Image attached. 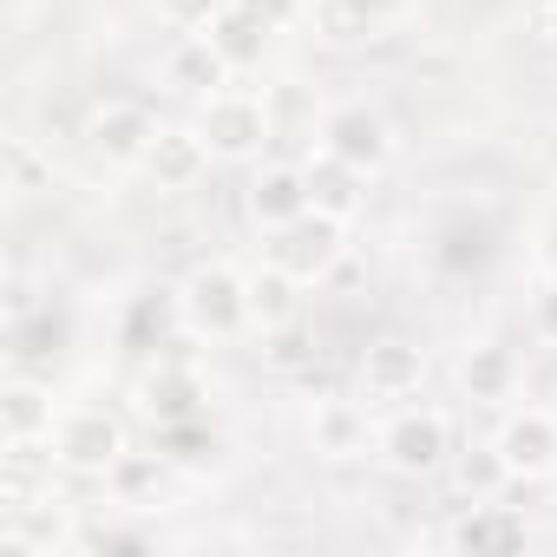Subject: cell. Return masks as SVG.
Listing matches in <instances>:
<instances>
[{"label": "cell", "instance_id": "cell-25", "mask_svg": "<svg viewBox=\"0 0 557 557\" xmlns=\"http://www.w3.org/2000/svg\"><path fill=\"white\" fill-rule=\"evenodd\" d=\"M223 8H230V0H158V21L177 27V34H203Z\"/></svg>", "mask_w": 557, "mask_h": 557}, {"label": "cell", "instance_id": "cell-7", "mask_svg": "<svg viewBox=\"0 0 557 557\" xmlns=\"http://www.w3.org/2000/svg\"><path fill=\"white\" fill-rule=\"evenodd\" d=\"M492 453L505 459L511 485H537L557 479V413L550 407H511L492 433Z\"/></svg>", "mask_w": 557, "mask_h": 557}, {"label": "cell", "instance_id": "cell-17", "mask_svg": "<svg viewBox=\"0 0 557 557\" xmlns=\"http://www.w3.org/2000/svg\"><path fill=\"white\" fill-rule=\"evenodd\" d=\"M309 210V177H302V164H262L256 177H249V223L269 236V230H283V223H296Z\"/></svg>", "mask_w": 557, "mask_h": 557}, {"label": "cell", "instance_id": "cell-11", "mask_svg": "<svg viewBox=\"0 0 557 557\" xmlns=\"http://www.w3.org/2000/svg\"><path fill=\"white\" fill-rule=\"evenodd\" d=\"M420 381H426V355H420L413 342H400V335H387V342H374V348L361 355V400H368V407L413 400Z\"/></svg>", "mask_w": 557, "mask_h": 557}, {"label": "cell", "instance_id": "cell-30", "mask_svg": "<svg viewBox=\"0 0 557 557\" xmlns=\"http://www.w3.org/2000/svg\"><path fill=\"white\" fill-rule=\"evenodd\" d=\"M8 164H14V190H34V184L47 177V164L34 158V145H27V138H14V145H8Z\"/></svg>", "mask_w": 557, "mask_h": 557}, {"label": "cell", "instance_id": "cell-14", "mask_svg": "<svg viewBox=\"0 0 557 557\" xmlns=\"http://www.w3.org/2000/svg\"><path fill=\"white\" fill-rule=\"evenodd\" d=\"M413 0H315V34L335 40V47H361V40H381L394 21H407Z\"/></svg>", "mask_w": 557, "mask_h": 557}, {"label": "cell", "instance_id": "cell-24", "mask_svg": "<svg viewBox=\"0 0 557 557\" xmlns=\"http://www.w3.org/2000/svg\"><path fill=\"white\" fill-rule=\"evenodd\" d=\"M158 453L177 459V466H197L203 459V413L197 420H164L158 426Z\"/></svg>", "mask_w": 557, "mask_h": 557}, {"label": "cell", "instance_id": "cell-18", "mask_svg": "<svg viewBox=\"0 0 557 557\" xmlns=\"http://www.w3.org/2000/svg\"><path fill=\"white\" fill-rule=\"evenodd\" d=\"M53 426H60V400L47 381H34V374L0 381V440H47Z\"/></svg>", "mask_w": 557, "mask_h": 557}, {"label": "cell", "instance_id": "cell-10", "mask_svg": "<svg viewBox=\"0 0 557 557\" xmlns=\"http://www.w3.org/2000/svg\"><path fill=\"white\" fill-rule=\"evenodd\" d=\"M151 138H158V125H151V112H145L138 99H106V106H92V119H86V145H92L106 164H145Z\"/></svg>", "mask_w": 557, "mask_h": 557}, {"label": "cell", "instance_id": "cell-4", "mask_svg": "<svg viewBox=\"0 0 557 557\" xmlns=\"http://www.w3.org/2000/svg\"><path fill=\"white\" fill-rule=\"evenodd\" d=\"M374 459L400 479H426L453 459V420L440 407H394L381 420V440H374Z\"/></svg>", "mask_w": 557, "mask_h": 557}, {"label": "cell", "instance_id": "cell-26", "mask_svg": "<svg viewBox=\"0 0 557 557\" xmlns=\"http://www.w3.org/2000/svg\"><path fill=\"white\" fill-rule=\"evenodd\" d=\"M262 361H269L275 374H302V368H315V348H302V342H296V322H289V329H269Z\"/></svg>", "mask_w": 557, "mask_h": 557}, {"label": "cell", "instance_id": "cell-1", "mask_svg": "<svg viewBox=\"0 0 557 557\" xmlns=\"http://www.w3.org/2000/svg\"><path fill=\"white\" fill-rule=\"evenodd\" d=\"M177 309H184V335L197 342H236L243 329H256L249 315V275L230 262H203L177 283Z\"/></svg>", "mask_w": 557, "mask_h": 557}, {"label": "cell", "instance_id": "cell-31", "mask_svg": "<svg viewBox=\"0 0 557 557\" xmlns=\"http://www.w3.org/2000/svg\"><path fill=\"white\" fill-rule=\"evenodd\" d=\"M537 34L557 47V0H537Z\"/></svg>", "mask_w": 557, "mask_h": 557}, {"label": "cell", "instance_id": "cell-28", "mask_svg": "<svg viewBox=\"0 0 557 557\" xmlns=\"http://www.w3.org/2000/svg\"><path fill=\"white\" fill-rule=\"evenodd\" d=\"M230 8H243L249 21H262L269 34H289L302 21V0H230Z\"/></svg>", "mask_w": 557, "mask_h": 557}, {"label": "cell", "instance_id": "cell-21", "mask_svg": "<svg viewBox=\"0 0 557 557\" xmlns=\"http://www.w3.org/2000/svg\"><path fill=\"white\" fill-rule=\"evenodd\" d=\"M203 34L216 40V53H223V60H230L236 73H243V66H256V60H262V47L275 40V34H269L262 21H249L243 8H223V14H216V21H210Z\"/></svg>", "mask_w": 557, "mask_h": 557}, {"label": "cell", "instance_id": "cell-22", "mask_svg": "<svg viewBox=\"0 0 557 557\" xmlns=\"http://www.w3.org/2000/svg\"><path fill=\"white\" fill-rule=\"evenodd\" d=\"M249 315H256L262 335L296 322V283H289L283 269H256V275H249Z\"/></svg>", "mask_w": 557, "mask_h": 557}, {"label": "cell", "instance_id": "cell-29", "mask_svg": "<svg viewBox=\"0 0 557 557\" xmlns=\"http://www.w3.org/2000/svg\"><path fill=\"white\" fill-rule=\"evenodd\" d=\"M531 322H537L544 342H557V275H544V283H537V296H531Z\"/></svg>", "mask_w": 557, "mask_h": 557}, {"label": "cell", "instance_id": "cell-8", "mask_svg": "<svg viewBox=\"0 0 557 557\" xmlns=\"http://www.w3.org/2000/svg\"><path fill=\"white\" fill-rule=\"evenodd\" d=\"M0 544L8 557H60V550H79V524H73V505L53 498V485L14 511H0Z\"/></svg>", "mask_w": 557, "mask_h": 557}, {"label": "cell", "instance_id": "cell-19", "mask_svg": "<svg viewBox=\"0 0 557 557\" xmlns=\"http://www.w3.org/2000/svg\"><path fill=\"white\" fill-rule=\"evenodd\" d=\"M302 177H309V210L342 216V223L361 216V203H368V177H361L355 164H342V158H329V151L315 145V151L302 158Z\"/></svg>", "mask_w": 557, "mask_h": 557}, {"label": "cell", "instance_id": "cell-16", "mask_svg": "<svg viewBox=\"0 0 557 557\" xmlns=\"http://www.w3.org/2000/svg\"><path fill=\"white\" fill-rule=\"evenodd\" d=\"M210 164L216 158H210V145H203L197 125H158V138L145 151V171L158 177V190H190Z\"/></svg>", "mask_w": 557, "mask_h": 557}, {"label": "cell", "instance_id": "cell-12", "mask_svg": "<svg viewBox=\"0 0 557 557\" xmlns=\"http://www.w3.org/2000/svg\"><path fill=\"white\" fill-rule=\"evenodd\" d=\"M138 407L164 426V420H197L203 413V374L190 355H158V368L138 381Z\"/></svg>", "mask_w": 557, "mask_h": 557}, {"label": "cell", "instance_id": "cell-20", "mask_svg": "<svg viewBox=\"0 0 557 557\" xmlns=\"http://www.w3.org/2000/svg\"><path fill=\"white\" fill-rule=\"evenodd\" d=\"M459 394L472 407H505L518 394V355L505 342H472L459 355Z\"/></svg>", "mask_w": 557, "mask_h": 557}, {"label": "cell", "instance_id": "cell-15", "mask_svg": "<svg viewBox=\"0 0 557 557\" xmlns=\"http://www.w3.org/2000/svg\"><path fill=\"white\" fill-rule=\"evenodd\" d=\"M230 79H236V66L216 53V40H210V34H184V40L164 53V86H171V92H184V99H197V106H203L210 92H223Z\"/></svg>", "mask_w": 557, "mask_h": 557}, {"label": "cell", "instance_id": "cell-6", "mask_svg": "<svg viewBox=\"0 0 557 557\" xmlns=\"http://www.w3.org/2000/svg\"><path fill=\"white\" fill-rule=\"evenodd\" d=\"M53 453H60V472L106 479V472L132 453V433H125V420L106 413V407H73V413H60V426H53Z\"/></svg>", "mask_w": 557, "mask_h": 557}, {"label": "cell", "instance_id": "cell-3", "mask_svg": "<svg viewBox=\"0 0 557 557\" xmlns=\"http://www.w3.org/2000/svg\"><path fill=\"white\" fill-rule=\"evenodd\" d=\"M197 132H203V145H210L216 164H249V158L269 151L275 119H269V99H262V92L223 86V92H210V99L197 106Z\"/></svg>", "mask_w": 557, "mask_h": 557}, {"label": "cell", "instance_id": "cell-32", "mask_svg": "<svg viewBox=\"0 0 557 557\" xmlns=\"http://www.w3.org/2000/svg\"><path fill=\"white\" fill-rule=\"evenodd\" d=\"M550 125H557V86H550Z\"/></svg>", "mask_w": 557, "mask_h": 557}, {"label": "cell", "instance_id": "cell-5", "mask_svg": "<svg viewBox=\"0 0 557 557\" xmlns=\"http://www.w3.org/2000/svg\"><path fill=\"white\" fill-rule=\"evenodd\" d=\"M315 145H322L329 158L355 164L361 177H381V171L394 164V125H387V112H374L368 99H342V106H329L322 125H315Z\"/></svg>", "mask_w": 557, "mask_h": 557}, {"label": "cell", "instance_id": "cell-27", "mask_svg": "<svg viewBox=\"0 0 557 557\" xmlns=\"http://www.w3.org/2000/svg\"><path fill=\"white\" fill-rule=\"evenodd\" d=\"M459 485H466L472 498H485L492 485H511V472H505V459H498V453L485 446L479 459H459Z\"/></svg>", "mask_w": 557, "mask_h": 557}, {"label": "cell", "instance_id": "cell-13", "mask_svg": "<svg viewBox=\"0 0 557 557\" xmlns=\"http://www.w3.org/2000/svg\"><path fill=\"white\" fill-rule=\"evenodd\" d=\"M374 440H381V426L368 420L361 400H322V407L309 413V446H315V459L348 466V459H368Z\"/></svg>", "mask_w": 557, "mask_h": 557}, {"label": "cell", "instance_id": "cell-23", "mask_svg": "<svg viewBox=\"0 0 557 557\" xmlns=\"http://www.w3.org/2000/svg\"><path fill=\"white\" fill-rule=\"evenodd\" d=\"M158 479H164V453H125V459L106 472V492L125 498V505H138L145 492H158Z\"/></svg>", "mask_w": 557, "mask_h": 557}, {"label": "cell", "instance_id": "cell-9", "mask_svg": "<svg viewBox=\"0 0 557 557\" xmlns=\"http://www.w3.org/2000/svg\"><path fill=\"white\" fill-rule=\"evenodd\" d=\"M524 544H531L524 511L492 505V498H472V505L446 524V550H459V557H511V550H524Z\"/></svg>", "mask_w": 557, "mask_h": 557}, {"label": "cell", "instance_id": "cell-2", "mask_svg": "<svg viewBox=\"0 0 557 557\" xmlns=\"http://www.w3.org/2000/svg\"><path fill=\"white\" fill-rule=\"evenodd\" d=\"M262 256H269V269H283L296 289H322L329 275L342 269V256H348V223L342 216H322V210H302L296 223L269 230Z\"/></svg>", "mask_w": 557, "mask_h": 557}]
</instances>
